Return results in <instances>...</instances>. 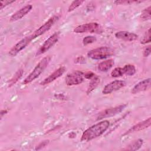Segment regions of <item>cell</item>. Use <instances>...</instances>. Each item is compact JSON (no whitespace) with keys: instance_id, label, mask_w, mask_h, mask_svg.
I'll return each instance as SVG.
<instances>
[{"instance_id":"2","label":"cell","mask_w":151,"mask_h":151,"mask_svg":"<svg viewBox=\"0 0 151 151\" xmlns=\"http://www.w3.org/2000/svg\"><path fill=\"white\" fill-rule=\"evenodd\" d=\"M50 61V56L45 57L42 60H41L40 61L34 68V70L32 71V72L24 79L22 83L24 84H28L37 78L48 66Z\"/></svg>"},{"instance_id":"29","label":"cell","mask_w":151,"mask_h":151,"mask_svg":"<svg viewBox=\"0 0 151 151\" xmlns=\"http://www.w3.org/2000/svg\"><path fill=\"white\" fill-rule=\"evenodd\" d=\"M95 76V74L91 72V71H88V72H86V73H84V77L85 78H87V79H91L94 76Z\"/></svg>"},{"instance_id":"28","label":"cell","mask_w":151,"mask_h":151,"mask_svg":"<svg viewBox=\"0 0 151 151\" xmlns=\"http://www.w3.org/2000/svg\"><path fill=\"white\" fill-rule=\"evenodd\" d=\"M49 143V140H45V141H43L41 143H40L38 146L37 147H36L35 150H40L43 147H44L45 146H46Z\"/></svg>"},{"instance_id":"30","label":"cell","mask_w":151,"mask_h":151,"mask_svg":"<svg viewBox=\"0 0 151 151\" xmlns=\"http://www.w3.org/2000/svg\"><path fill=\"white\" fill-rule=\"evenodd\" d=\"M150 52H151L150 46L149 45V46L146 47L143 50V55H144V57H148L150 54Z\"/></svg>"},{"instance_id":"17","label":"cell","mask_w":151,"mask_h":151,"mask_svg":"<svg viewBox=\"0 0 151 151\" xmlns=\"http://www.w3.org/2000/svg\"><path fill=\"white\" fill-rule=\"evenodd\" d=\"M100 78L97 76H94L91 79V81L89 83L88 87L87 88V94H89L93 90H94L99 85V84L100 83Z\"/></svg>"},{"instance_id":"8","label":"cell","mask_w":151,"mask_h":151,"mask_svg":"<svg viewBox=\"0 0 151 151\" xmlns=\"http://www.w3.org/2000/svg\"><path fill=\"white\" fill-rule=\"evenodd\" d=\"M58 17L56 15H54L50 18L47 21H46L42 25H41L39 28L35 30L31 35L32 39H35V38L41 36L44 34L45 32L48 31L51 27L54 24V23L58 20Z\"/></svg>"},{"instance_id":"6","label":"cell","mask_w":151,"mask_h":151,"mask_svg":"<svg viewBox=\"0 0 151 151\" xmlns=\"http://www.w3.org/2000/svg\"><path fill=\"white\" fill-rule=\"evenodd\" d=\"M60 37V32H55L52 35H51L41 46L39 50L37 51L36 55H39L42 54H44L53 47L55 43L58 41Z\"/></svg>"},{"instance_id":"31","label":"cell","mask_w":151,"mask_h":151,"mask_svg":"<svg viewBox=\"0 0 151 151\" xmlns=\"http://www.w3.org/2000/svg\"><path fill=\"white\" fill-rule=\"evenodd\" d=\"M7 113V110H2L1 111V117H2V116Z\"/></svg>"},{"instance_id":"11","label":"cell","mask_w":151,"mask_h":151,"mask_svg":"<svg viewBox=\"0 0 151 151\" xmlns=\"http://www.w3.org/2000/svg\"><path fill=\"white\" fill-rule=\"evenodd\" d=\"M65 71V68L63 66L59 67L57 70H55L52 73L49 75L47 77H46L43 81H42L40 83L41 86H45L51 83L54 81L55 80L57 79L60 77H61Z\"/></svg>"},{"instance_id":"14","label":"cell","mask_w":151,"mask_h":151,"mask_svg":"<svg viewBox=\"0 0 151 151\" xmlns=\"http://www.w3.org/2000/svg\"><path fill=\"white\" fill-rule=\"evenodd\" d=\"M150 81L151 80L150 78L140 81L133 87L131 93L134 94L149 90L150 88Z\"/></svg>"},{"instance_id":"4","label":"cell","mask_w":151,"mask_h":151,"mask_svg":"<svg viewBox=\"0 0 151 151\" xmlns=\"http://www.w3.org/2000/svg\"><path fill=\"white\" fill-rule=\"evenodd\" d=\"M74 32L76 33L91 32L100 34L103 32L101 26L97 22H90L76 27L74 29Z\"/></svg>"},{"instance_id":"13","label":"cell","mask_w":151,"mask_h":151,"mask_svg":"<svg viewBox=\"0 0 151 151\" xmlns=\"http://www.w3.org/2000/svg\"><path fill=\"white\" fill-rule=\"evenodd\" d=\"M32 8V6L30 4L23 6L22 8L18 10L17 12H15L14 14H12V15L10 18V21L14 22L19 19H21L28 13H29L31 11Z\"/></svg>"},{"instance_id":"5","label":"cell","mask_w":151,"mask_h":151,"mask_svg":"<svg viewBox=\"0 0 151 151\" xmlns=\"http://www.w3.org/2000/svg\"><path fill=\"white\" fill-rule=\"evenodd\" d=\"M84 73L80 71H75L68 74L65 78V81L68 86L78 85L84 81Z\"/></svg>"},{"instance_id":"10","label":"cell","mask_w":151,"mask_h":151,"mask_svg":"<svg viewBox=\"0 0 151 151\" xmlns=\"http://www.w3.org/2000/svg\"><path fill=\"white\" fill-rule=\"evenodd\" d=\"M127 106V104H122L119 105L118 106L113 107V108H109L101 112L97 116V120H101L103 118L106 117H109L113 116L114 115H116L117 114L122 112Z\"/></svg>"},{"instance_id":"15","label":"cell","mask_w":151,"mask_h":151,"mask_svg":"<svg viewBox=\"0 0 151 151\" xmlns=\"http://www.w3.org/2000/svg\"><path fill=\"white\" fill-rule=\"evenodd\" d=\"M115 37L120 40L126 41H133L137 39L138 35L133 32L126 31H121L115 34Z\"/></svg>"},{"instance_id":"3","label":"cell","mask_w":151,"mask_h":151,"mask_svg":"<svg viewBox=\"0 0 151 151\" xmlns=\"http://www.w3.org/2000/svg\"><path fill=\"white\" fill-rule=\"evenodd\" d=\"M114 54V51L108 47H100L89 51L87 53V56L96 60H103L107 58Z\"/></svg>"},{"instance_id":"12","label":"cell","mask_w":151,"mask_h":151,"mask_svg":"<svg viewBox=\"0 0 151 151\" xmlns=\"http://www.w3.org/2000/svg\"><path fill=\"white\" fill-rule=\"evenodd\" d=\"M150 124H151V118L149 117L146 120H145L141 122H139L136 124L134 125L133 126H132V127H130L127 131L126 132V133H124L123 135H126L132 133H134L136 132H137L143 130L150 127Z\"/></svg>"},{"instance_id":"16","label":"cell","mask_w":151,"mask_h":151,"mask_svg":"<svg viewBox=\"0 0 151 151\" xmlns=\"http://www.w3.org/2000/svg\"><path fill=\"white\" fill-rule=\"evenodd\" d=\"M114 64V61L112 59L104 60L98 65V70L101 72H106L113 67Z\"/></svg>"},{"instance_id":"23","label":"cell","mask_w":151,"mask_h":151,"mask_svg":"<svg viewBox=\"0 0 151 151\" xmlns=\"http://www.w3.org/2000/svg\"><path fill=\"white\" fill-rule=\"evenodd\" d=\"M84 2V1H74L69 6L68 8V12H71L74 11L75 9L80 6Z\"/></svg>"},{"instance_id":"25","label":"cell","mask_w":151,"mask_h":151,"mask_svg":"<svg viewBox=\"0 0 151 151\" xmlns=\"http://www.w3.org/2000/svg\"><path fill=\"white\" fill-rule=\"evenodd\" d=\"M142 1H116L114 2V4L117 5H130L134 3H140Z\"/></svg>"},{"instance_id":"19","label":"cell","mask_w":151,"mask_h":151,"mask_svg":"<svg viewBox=\"0 0 151 151\" xmlns=\"http://www.w3.org/2000/svg\"><path fill=\"white\" fill-rule=\"evenodd\" d=\"M24 73V71L22 69H19V70H18L15 74L14 75V76L12 77V78L8 82V87H11L12 86H13L14 84H15L18 80L22 77V76L23 75Z\"/></svg>"},{"instance_id":"22","label":"cell","mask_w":151,"mask_h":151,"mask_svg":"<svg viewBox=\"0 0 151 151\" xmlns=\"http://www.w3.org/2000/svg\"><path fill=\"white\" fill-rule=\"evenodd\" d=\"M124 74L123 68L122 67H116L111 72V76L112 77H122Z\"/></svg>"},{"instance_id":"1","label":"cell","mask_w":151,"mask_h":151,"mask_svg":"<svg viewBox=\"0 0 151 151\" xmlns=\"http://www.w3.org/2000/svg\"><path fill=\"white\" fill-rule=\"evenodd\" d=\"M109 126L110 122L107 120H103L91 126L83 132L81 141L88 142L100 136L108 129Z\"/></svg>"},{"instance_id":"18","label":"cell","mask_w":151,"mask_h":151,"mask_svg":"<svg viewBox=\"0 0 151 151\" xmlns=\"http://www.w3.org/2000/svg\"><path fill=\"white\" fill-rule=\"evenodd\" d=\"M143 143V140L141 139H139L132 142L130 144L128 145L126 150H137L139 149Z\"/></svg>"},{"instance_id":"9","label":"cell","mask_w":151,"mask_h":151,"mask_svg":"<svg viewBox=\"0 0 151 151\" xmlns=\"http://www.w3.org/2000/svg\"><path fill=\"white\" fill-rule=\"evenodd\" d=\"M126 83L123 80H114L113 81L110 82V83H108L104 87L102 90V93L103 94H110L114 91L120 90L122 87H124Z\"/></svg>"},{"instance_id":"26","label":"cell","mask_w":151,"mask_h":151,"mask_svg":"<svg viewBox=\"0 0 151 151\" xmlns=\"http://www.w3.org/2000/svg\"><path fill=\"white\" fill-rule=\"evenodd\" d=\"M140 42L142 44H146L150 42V28H149L147 32L146 33Z\"/></svg>"},{"instance_id":"27","label":"cell","mask_w":151,"mask_h":151,"mask_svg":"<svg viewBox=\"0 0 151 151\" xmlns=\"http://www.w3.org/2000/svg\"><path fill=\"white\" fill-rule=\"evenodd\" d=\"M15 1H1L0 2V9H2L4 8L7 5H11L12 3L14 2Z\"/></svg>"},{"instance_id":"21","label":"cell","mask_w":151,"mask_h":151,"mask_svg":"<svg viewBox=\"0 0 151 151\" xmlns=\"http://www.w3.org/2000/svg\"><path fill=\"white\" fill-rule=\"evenodd\" d=\"M150 15H151V6H149L147 8L144 9L140 15V18L142 20L146 21L150 19Z\"/></svg>"},{"instance_id":"20","label":"cell","mask_w":151,"mask_h":151,"mask_svg":"<svg viewBox=\"0 0 151 151\" xmlns=\"http://www.w3.org/2000/svg\"><path fill=\"white\" fill-rule=\"evenodd\" d=\"M123 69L124 74H126L129 76H133L136 73V71L135 66L132 64L125 65L123 67Z\"/></svg>"},{"instance_id":"24","label":"cell","mask_w":151,"mask_h":151,"mask_svg":"<svg viewBox=\"0 0 151 151\" xmlns=\"http://www.w3.org/2000/svg\"><path fill=\"white\" fill-rule=\"evenodd\" d=\"M96 41V38L94 36H87L84 37L83 40V44L84 45H87L90 44H92Z\"/></svg>"},{"instance_id":"7","label":"cell","mask_w":151,"mask_h":151,"mask_svg":"<svg viewBox=\"0 0 151 151\" xmlns=\"http://www.w3.org/2000/svg\"><path fill=\"white\" fill-rule=\"evenodd\" d=\"M32 40H33V39L31 37V35L22 38L11 48V49L9 51V55L11 57L16 56L21 51L24 50Z\"/></svg>"}]
</instances>
